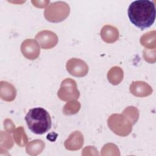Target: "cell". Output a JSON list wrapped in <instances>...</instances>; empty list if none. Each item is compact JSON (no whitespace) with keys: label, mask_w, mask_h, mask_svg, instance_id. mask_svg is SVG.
<instances>
[{"label":"cell","mask_w":156,"mask_h":156,"mask_svg":"<svg viewBox=\"0 0 156 156\" xmlns=\"http://www.w3.org/2000/svg\"><path fill=\"white\" fill-rule=\"evenodd\" d=\"M130 22L141 30L151 27L155 20V7L149 0H137L132 2L128 8Z\"/></svg>","instance_id":"obj_1"},{"label":"cell","mask_w":156,"mask_h":156,"mask_svg":"<svg viewBox=\"0 0 156 156\" xmlns=\"http://www.w3.org/2000/svg\"><path fill=\"white\" fill-rule=\"evenodd\" d=\"M25 120L31 132L37 135L46 133L51 127L52 121L49 113L41 107L30 109L25 116Z\"/></svg>","instance_id":"obj_2"},{"label":"cell","mask_w":156,"mask_h":156,"mask_svg":"<svg viewBox=\"0 0 156 156\" xmlns=\"http://www.w3.org/2000/svg\"><path fill=\"white\" fill-rule=\"evenodd\" d=\"M69 7L66 2L57 1L51 3L44 13L48 21L58 23L64 20L69 15Z\"/></svg>","instance_id":"obj_3"},{"label":"cell","mask_w":156,"mask_h":156,"mask_svg":"<svg viewBox=\"0 0 156 156\" xmlns=\"http://www.w3.org/2000/svg\"><path fill=\"white\" fill-rule=\"evenodd\" d=\"M58 96L63 101L79 98V92L77 90L76 82L70 79L63 80L58 91Z\"/></svg>","instance_id":"obj_4"},{"label":"cell","mask_w":156,"mask_h":156,"mask_svg":"<svg viewBox=\"0 0 156 156\" xmlns=\"http://www.w3.org/2000/svg\"><path fill=\"white\" fill-rule=\"evenodd\" d=\"M66 69L73 76L82 77L87 74L88 66L85 62L74 58L67 62Z\"/></svg>","instance_id":"obj_5"},{"label":"cell","mask_w":156,"mask_h":156,"mask_svg":"<svg viewBox=\"0 0 156 156\" xmlns=\"http://www.w3.org/2000/svg\"><path fill=\"white\" fill-rule=\"evenodd\" d=\"M36 39L41 46L46 49L55 46L57 43V37L55 34L49 30H44L38 33Z\"/></svg>","instance_id":"obj_6"},{"label":"cell","mask_w":156,"mask_h":156,"mask_svg":"<svg viewBox=\"0 0 156 156\" xmlns=\"http://www.w3.org/2000/svg\"><path fill=\"white\" fill-rule=\"evenodd\" d=\"M21 48L23 55L28 59H35L40 53V48L37 42L34 40L28 39L24 41Z\"/></svg>","instance_id":"obj_7"},{"label":"cell","mask_w":156,"mask_h":156,"mask_svg":"<svg viewBox=\"0 0 156 156\" xmlns=\"http://www.w3.org/2000/svg\"><path fill=\"white\" fill-rule=\"evenodd\" d=\"M130 92L136 96H146L152 93L151 87L144 82H133L130 87Z\"/></svg>","instance_id":"obj_8"},{"label":"cell","mask_w":156,"mask_h":156,"mask_svg":"<svg viewBox=\"0 0 156 156\" xmlns=\"http://www.w3.org/2000/svg\"><path fill=\"white\" fill-rule=\"evenodd\" d=\"M102 32L108 33V35H105L104 36H101L102 38L104 41H105L107 43H113L115 42L116 40L118 38V34H115L118 32L116 28L110 26H105L101 30Z\"/></svg>","instance_id":"obj_9"}]
</instances>
